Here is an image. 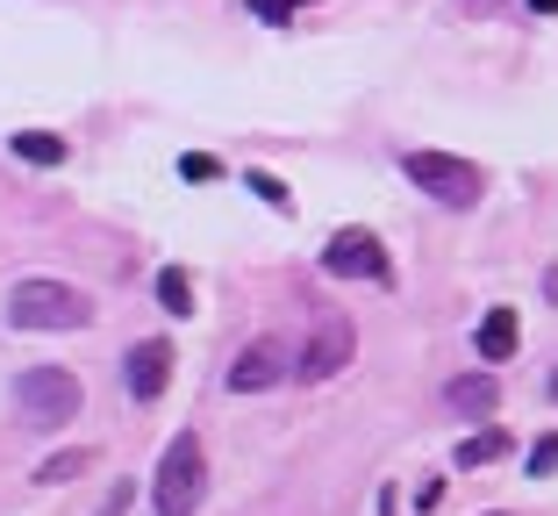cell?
I'll list each match as a JSON object with an SVG mask.
<instances>
[{
    "label": "cell",
    "instance_id": "cell-1",
    "mask_svg": "<svg viewBox=\"0 0 558 516\" xmlns=\"http://www.w3.org/2000/svg\"><path fill=\"white\" fill-rule=\"evenodd\" d=\"M201 495H208V452H201L194 431H180L165 445L158 473H150V516H194Z\"/></svg>",
    "mask_w": 558,
    "mask_h": 516
},
{
    "label": "cell",
    "instance_id": "cell-2",
    "mask_svg": "<svg viewBox=\"0 0 558 516\" xmlns=\"http://www.w3.org/2000/svg\"><path fill=\"white\" fill-rule=\"evenodd\" d=\"M8 323L15 331H86L94 323V301L65 280H22L8 295Z\"/></svg>",
    "mask_w": 558,
    "mask_h": 516
},
{
    "label": "cell",
    "instance_id": "cell-3",
    "mask_svg": "<svg viewBox=\"0 0 558 516\" xmlns=\"http://www.w3.org/2000/svg\"><path fill=\"white\" fill-rule=\"evenodd\" d=\"M401 172H409L429 201L459 208V216H465V208H480V194H487V172L465 166V158H451V151H409V158H401Z\"/></svg>",
    "mask_w": 558,
    "mask_h": 516
},
{
    "label": "cell",
    "instance_id": "cell-4",
    "mask_svg": "<svg viewBox=\"0 0 558 516\" xmlns=\"http://www.w3.org/2000/svg\"><path fill=\"white\" fill-rule=\"evenodd\" d=\"M80 401H86V387L72 381L65 367H29V373L15 381V409H22V423H44V431L72 423V417H80Z\"/></svg>",
    "mask_w": 558,
    "mask_h": 516
},
{
    "label": "cell",
    "instance_id": "cell-5",
    "mask_svg": "<svg viewBox=\"0 0 558 516\" xmlns=\"http://www.w3.org/2000/svg\"><path fill=\"white\" fill-rule=\"evenodd\" d=\"M323 273L329 280H395V266H387V244H379L373 230H337L323 244Z\"/></svg>",
    "mask_w": 558,
    "mask_h": 516
},
{
    "label": "cell",
    "instance_id": "cell-6",
    "mask_svg": "<svg viewBox=\"0 0 558 516\" xmlns=\"http://www.w3.org/2000/svg\"><path fill=\"white\" fill-rule=\"evenodd\" d=\"M351 351H359V331H351V316H323L315 323V337H308V351H301V381L308 387H323V381H337V373L351 367Z\"/></svg>",
    "mask_w": 558,
    "mask_h": 516
},
{
    "label": "cell",
    "instance_id": "cell-7",
    "mask_svg": "<svg viewBox=\"0 0 558 516\" xmlns=\"http://www.w3.org/2000/svg\"><path fill=\"white\" fill-rule=\"evenodd\" d=\"M287 345L279 337H258V345H244L236 351V367H230V395H265V387H279L287 381Z\"/></svg>",
    "mask_w": 558,
    "mask_h": 516
},
{
    "label": "cell",
    "instance_id": "cell-8",
    "mask_svg": "<svg viewBox=\"0 0 558 516\" xmlns=\"http://www.w3.org/2000/svg\"><path fill=\"white\" fill-rule=\"evenodd\" d=\"M122 381H130L136 401H158L165 387H172V345H165V337H144V345H130V359H122Z\"/></svg>",
    "mask_w": 558,
    "mask_h": 516
},
{
    "label": "cell",
    "instance_id": "cell-9",
    "mask_svg": "<svg viewBox=\"0 0 558 516\" xmlns=\"http://www.w3.org/2000/svg\"><path fill=\"white\" fill-rule=\"evenodd\" d=\"M444 409H451V417H465V423L494 417V409H501V373L480 367V373H459V381H444Z\"/></svg>",
    "mask_w": 558,
    "mask_h": 516
},
{
    "label": "cell",
    "instance_id": "cell-10",
    "mask_svg": "<svg viewBox=\"0 0 558 516\" xmlns=\"http://www.w3.org/2000/svg\"><path fill=\"white\" fill-rule=\"evenodd\" d=\"M515 345H523V323H515V309H487V316H480V331H473V351L487 359V367H509Z\"/></svg>",
    "mask_w": 558,
    "mask_h": 516
},
{
    "label": "cell",
    "instance_id": "cell-11",
    "mask_svg": "<svg viewBox=\"0 0 558 516\" xmlns=\"http://www.w3.org/2000/svg\"><path fill=\"white\" fill-rule=\"evenodd\" d=\"M451 459H459L465 473H473V467H494V459H509V431H501V423H494V431H473L459 452H451Z\"/></svg>",
    "mask_w": 558,
    "mask_h": 516
},
{
    "label": "cell",
    "instance_id": "cell-12",
    "mask_svg": "<svg viewBox=\"0 0 558 516\" xmlns=\"http://www.w3.org/2000/svg\"><path fill=\"white\" fill-rule=\"evenodd\" d=\"M94 459H100V452H86V445H72V452H50L44 467H36V481H44V488H58V481H80V473L94 467Z\"/></svg>",
    "mask_w": 558,
    "mask_h": 516
},
{
    "label": "cell",
    "instance_id": "cell-13",
    "mask_svg": "<svg viewBox=\"0 0 558 516\" xmlns=\"http://www.w3.org/2000/svg\"><path fill=\"white\" fill-rule=\"evenodd\" d=\"M15 158H29V166H65V136H50V130H15Z\"/></svg>",
    "mask_w": 558,
    "mask_h": 516
},
{
    "label": "cell",
    "instance_id": "cell-14",
    "mask_svg": "<svg viewBox=\"0 0 558 516\" xmlns=\"http://www.w3.org/2000/svg\"><path fill=\"white\" fill-rule=\"evenodd\" d=\"M158 301L172 309V316H194V280H186L180 266H165L158 273Z\"/></svg>",
    "mask_w": 558,
    "mask_h": 516
},
{
    "label": "cell",
    "instance_id": "cell-15",
    "mask_svg": "<svg viewBox=\"0 0 558 516\" xmlns=\"http://www.w3.org/2000/svg\"><path fill=\"white\" fill-rule=\"evenodd\" d=\"M244 8H251V22H287L301 8H323V0H244Z\"/></svg>",
    "mask_w": 558,
    "mask_h": 516
},
{
    "label": "cell",
    "instance_id": "cell-16",
    "mask_svg": "<svg viewBox=\"0 0 558 516\" xmlns=\"http://www.w3.org/2000/svg\"><path fill=\"white\" fill-rule=\"evenodd\" d=\"M180 180H194V187L222 180V158H208V151H186V158H180Z\"/></svg>",
    "mask_w": 558,
    "mask_h": 516
},
{
    "label": "cell",
    "instance_id": "cell-17",
    "mask_svg": "<svg viewBox=\"0 0 558 516\" xmlns=\"http://www.w3.org/2000/svg\"><path fill=\"white\" fill-rule=\"evenodd\" d=\"M551 473H558V431L530 445V481H551Z\"/></svg>",
    "mask_w": 558,
    "mask_h": 516
},
{
    "label": "cell",
    "instance_id": "cell-18",
    "mask_svg": "<svg viewBox=\"0 0 558 516\" xmlns=\"http://www.w3.org/2000/svg\"><path fill=\"white\" fill-rule=\"evenodd\" d=\"M251 194H258V201H272L279 216H294V194H287V187H279L272 172H251Z\"/></svg>",
    "mask_w": 558,
    "mask_h": 516
},
{
    "label": "cell",
    "instance_id": "cell-19",
    "mask_svg": "<svg viewBox=\"0 0 558 516\" xmlns=\"http://www.w3.org/2000/svg\"><path fill=\"white\" fill-rule=\"evenodd\" d=\"M130 495H136V488H130V481H122V488H116V495L100 502V516H122V509H130Z\"/></svg>",
    "mask_w": 558,
    "mask_h": 516
},
{
    "label": "cell",
    "instance_id": "cell-20",
    "mask_svg": "<svg viewBox=\"0 0 558 516\" xmlns=\"http://www.w3.org/2000/svg\"><path fill=\"white\" fill-rule=\"evenodd\" d=\"M544 301H551V309H558V266L544 273Z\"/></svg>",
    "mask_w": 558,
    "mask_h": 516
},
{
    "label": "cell",
    "instance_id": "cell-21",
    "mask_svg": "<svg viewBox=\"0 0 558 516\" xmlns=\"http://www.w3.org/2000/svg\"><path fill=\"white\" fill-rule=\"evenodd\" d=\"M530 15H558V0H530Z\"/></svg>",
    "mask_w": 558,
    "mask_h": 516
},
{
    "label": "cell",
    "instance_id": "cell-22",
    "mask_svg": "<svg viewBox=\"0 0 558 516\" xmlns=\"http://www.w3.org/2000/svg\"><path fill=\"white\" fill-rule=\"evenodd\" d=\"M544 395H551V401H558V373H551V381H544Z\"/></svg>",
    "mask_w": 558,
    "mask_h": 516
},
{
    "label": "cell",
    "instance_id": "cell-23",
    "mask_svg": "<svg viewBox=\"0 0 558 516\" xmlns=\"http://www.w3.org/2000/svg\"><path fill=\"white\" fill-rule=\"evenodd\" d=\"M465 8H494V0H465Z\"/></svg>",
    "mask_w": 558,
    "mask_h": 516
},
{
    "label": "cell",
    "instance_id": "cell-24",
    "mask_svg": "<svg viewBox=\"0 0 558 516\" xmlns=\"http://www.w3.org/2000/svg\"><path fill=\"white\" fill-rule=\"evenodd\" d=\"M487 516H509V509H487Z\"/></svg>",
    "mask_w": 558,
    "mask_h": 516
}]
</instances>
